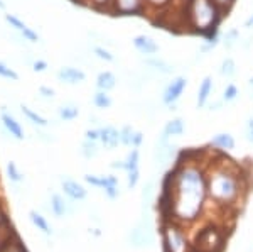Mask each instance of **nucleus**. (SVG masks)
<instances>
[{
	"mask_svg": "<svg viewBox=\"0 0 253 252\" xmlns=\"http://www.w3.org/2000/svg\"><path fill=\"white\" fill-rule=\"evenodd\" d=\"M19 34L22 36V39L27 41V43H39V41H41V36L34 29H31L29 26H27L24 31H20Z\"/></svg>",
	"mask_w": 253,
	"mask_h": 252,
	"instance_id": "obj_42",
	"label": "nucleus"
},
{
	"mask_svg": "<svg viewBox=\"0 0 253 252\" xmlns=\"http://www.w3.org/2000/svg\"><path fill=\"white\" fill-rule=\"evenodd\" d=\"M132 44L133 48L140 52V54H144L145 58H149V56H156L159 51H161V46L156 43V39L150 38V36L147 34H138L135 38L132 39Z\"/></svg>",
	"mask_w": 253,
	"mask_h": 252,
	"instance_id": "obj_10",
	"label": "nucleus"
},
{
	"mask_svg": "<svg viewBox=\"0 0 253 252\" xmlns=\"http://www.w3.org/2000/svg\"><path fill=\"white\" fill-rule=\"evenodd\" d=\"M208 202L206 157L199 151L181 152L167 173L161 208L169 213V220L189 227L203 217Z\"/></svg>",
	"mask_w": 253,
	"mask_h": 252,
	"instance_id": "obj_1",
	"label": "nucleus"
},
{
	"mask_svg": "<svg viewBox=\"0 0 253 252\" xmlns=\"http://www.w3.org/2000/svg\"><path fill=\"white\" fill-rule=\"evenodd\" d=\"M135 129L132 127L130 124L124 125L120 129V141H122V146H126V148H132V142H133V137H135Z\"/></svg>",
	"mask_w": 253,
	"mask_h": 252,
	"instance_id": "obj_31",
	"label": "nucleus"
},
{
	"mask_svg": "<svg viewBox=\"0 0 253 252\" xmlns=\"http://www.w3.org/2000/svg\"><path fill=\"white\" fill-rule=\"evenodd\" d=\"M29 218H31L32 225H34L38 230H41L44 235H52V227H51V223L46 220V217H42V215L38 213L36 210H31Z\"/></svg>",
	"mask_w": 253,
	"mask_h": 252,
	"instance_id": "obj_22",
	"label": "nucleus"
},
{
	"mask_svg": "<svg viewBox=\"0 0 253 252\" xmlns=\"http://www.w3.org/2000/svg\"><path fill=\"white\" fill-rule=\"evenodd\" d=\"M5 22L9 24V26L12 27L14 31H17V32H20V31H24L26 29V22L24 20H20L17 15H14V14H5Z\"/></svg>",
	"mask_w": 253,
	"mask_h": 252,
	"instance_id": "obj_37",
	"label": "nucleus"
},
{
	"mask_svg": "<svg viewBox=\"0 0 253 252\" xmlns=\"http://www.w3.org/2000/svg\"><path fill=\"white\" fill-rule=\"evenodd\" d=\"M142 142H144V134H142L140 131L135 132V137H133V142H132V148H140Z\"/></svg>",
	"mask_w": 253,
	"mask_h": 252,
	"instance_id": "obj_48",
	"label": "nucleus"
},
{
	"mask_svg": "<svg viewBox=\"0 0 253 252\" xmlns=\"http://www.w3.org/2000/svg\"><path fill=\"white\" fill-rule=\"evenodd\" d=\"M128 242L133 247H147L154 242V232L145 220L138 222L128 234Z\"/></svg>",
	"mask_w": 253,
	"mask_h": 252,
	"instance_id": "obj_9",
	"label": "nucleus"
},
{
	"mask_svg": "<svg viewBox=\"0 0 253 252\" xmlns=\"http://www.w3.org/2000/svg\"><path fill=\"white\" fill-rule=\"evenodd\" d=\"M186 132V122L181 119V117H175V119H170L166 122L164 129H162V134H166L167 137H179Z\"/></svg>",
	"mask_w": 253,
	"mask_h": 252,
	"instance_id": "obj_21",
	"label": "nucleus"
},
{
	"mask_svg": "<svg viewBox=\"0 0 253 252\" xmlns=\"http://www.w3.org/2000/svg\"><path fill=\"white\" fill-rule=\"evenodd\" d=\"M214 90V83H213V76H205L198 88V99H196V107L198 108H205L210 103V99L213 95Z\"/></svg>",
	"mask_w": 253,
	"mask_h": 252,
	"instance_id": "obj_16",
	"label": "nucleus"
},
{
	"mask_svg": "<svg viewBox=\"0 0 253 252\" xmlns=\"http://www.w3.org/2000/svg\"><path fill=\"white\" fill-rule=\"evenodd\" d=\"M224 237L219 232V229H201V232H198L193 239V249L199 252H216L223 247Z\"/></svg>",
	"mask_w": 253,
	"mask_h": 252,
	"instance_id": "obj_5",
	"label": "nucleus"
},
{
	"mask_svg": "<svg viewBox=\"0 0 253 252\" xmlns=\"http://www.w3.org/2000/svg\"><path fill=\"white\" fill-rule=\"evenodd\" d=\"M0 122H2L3 129H5V131L9 132L15 141H24L26 134H24L22 125H20V122H17V119H15L12 113L2 110L0 112Z\"/></svg>",
	"mask_w": 253,
	"mask_h": 252,
	"instance_id": "obj_14",
	"label": "nucleus"
},
{
	"mask_svg": "<svg viewBox=\"0 0 253 252\" xmlns=\"http://www.w3.org/2000/svg\"><path fill=\"white\" fill-rule=\"evenodd\" d=\"M248 87H250V88H253V76H252L250 80H248Z\"/></svg>",
	"mask_w": 253,
	"mask_h": 252,
	"instance_id": "obj_55",
	"label": "nucleus"
},
{
	"mask_svg": "<svg viewBox=\"0 0 253 252\" xmlns=\"http://www.w3.org/2000/svg\"><path fill=\"white\" fill-rule=\"evenodd\" d=\"M187 2H189V0H174V3H177V5H184Z\"/></svg>",
	"mask_w": 253,
	"mask_h": 252,
	"instance_id": "obj_52",
	"label": "nucleus"
},
{
	"mask_svg": "<svg viewBox=\"0 0 253 252\" xmlns=\"http://www.w3.org/2000/svg\"><path fill=\"white\" fill-rule=\"evenodd\" d=\"M218 152V159H206L208 200L223 212L238 210L252 186V174L245 171L242 164L230 159L226 152Z\"/></svg>",
	"mask_w": 253,
	"mask_h": 252,
	"instance_id": "obj_2",
	"label": "nucleus"
},
{
	"mask_svg": "<svg viewBox=\"0 0 253 252\" xmlns=\"http://www.w3.org/2000/svg\"><path fill=\"white\" fill-rule=\"evenodd\" d=\"M100 144L108 151H113L122 144L120 141V129L113 127V125H103L100 127Z\"/></svg>",
	"mask_w": 253,
	"mask_h": 252,
	"instance_id": "obj_12",
	"label": "nucleus"
},
{
	"mask_svg": "<svg viewBox=\"0 0 253 252\" xmlns=\"http://www.w3.org/2000/svg\"><path fill=\"white\" fill-rule=\"evenodd\" d=\"M0 10H5V2L3 0H0Z\"/></svg>",
	"mask_w": 253,
	"mask_h": 252,
	"instance_id": "obj_54",
	"label": "nucleus"
},
{
	"mask_svg": "<svg viewBox=\"0 0 253 252\" xmlns=\"http://www.w3.org/2000/svg\"><path fill=\"white\" fill-rule=\"evenodd\" d=\"M211 2L218 7L219 12H221V14L224 15V19H226L228 15H230V12L233 10V7L236 5L238 0H211Z\"/></svg>",
	"mask_w": 253,
	"mask_h": 252,
	"instance_id": "obj_35",
	"label": "nucleus"
},
{
	"mask_svg": "<svg viewBox=\"0 0 253 252\" xmlns=\"http://www.w3.org/2000/svg\"><path fill=\"white\" fill-rule=\"evenodd\" d=\"M5 171H7V178L12 181V183H22L26 180V176H24V173L19 169V166L15 164L14 161H9L5 166Z\"/></svg>",
	"mask_w": 253,
	"mask_h": 252,
	"instance_id": "obj_28",
	"label": "nucleus"
},
{
	"mask_svg": "<svg viewBox=\"0 0 253 252\" xmlns=\"http://www.w3.org/2000/svg\"><path fill=\"white\" fill-rule=\"evenodd\" d=\"M84 181L88 185L95 186V188H108V186H117L120 185L118 183V178L113 176V174H84Z\"/></svg>",
	"mask_w": 253,
	"mask_h": 252,
	"instance_id": "obj_17",
	"label": "nucleus"
},
{
	"mask_svg": "<svg viewBox=\"0 0 253 252\" xmlns=\"http://www.w3.org/2000/svg\"><path fill=\"white\" fill-rule=\"evenodd\" d=\"M7 252H20V251H17V249H10V251H7Z\"/></svg>",
	"mask_w": 253,
	"mask_h": 252,
	"instance_id": "obj_56",
	"label": "nucleus"
},
{
	"mask_svg": "<svg viewBox=\"0 0 253 252\" xmlns=\"http://www.w3.org/2000/svg\"><path fill=\"white\" fill-rule=\"evenodd\" d=\"M118 83V78L115 73L112 71H101L98 73L96 76V90H101V92H112L113 88L117 87Z\"/></svg>",
	"mask_w": 253,
	"mask_h": 252,
	"instance_id": "obj_20",
	"label": "nucleus"
},
{
	"mask_svg": "<svg viewBox=\"0 0 253 252\" xmlns=\"http://www.w3.org/2000/svg\"><path fill=\"white\" fill-rule=\"evenodd\" d=\"M138 162H140V152L137 148H132V151L126 154V157L124 159V171H133L138 169Z\"/></svg>",
	"mask_w": 253,
	"mask_h": 252,
	"instance_id": "obj_27",
	"label": "nucleus"
},
{
	"mask_svg": "<svg viewBox=\"0 0 253 252\" xmlns=\"http://www.w3.org/2000/svg\"><path fill=\"white\" fill-rule=\"evenodd\" d=\"M110 168L120 169V171H124V161H113L112 164H110Z\"/></svg>",
	"mask_w": 253,
	"mask_h": 252,
	"instance_id": "obj_50",
	"label": "nucleus"
},
{
	"mask_svg": "<svg viewBox=\"0 0 253 252\" xmlns=\"http://www.w3.org/2000/svg\"><path fill=\"white\" fill-rule=\"evenodd\" d=\"M84 139L100 142V127H91V129H88V131L84 132Z\"/></svg>",
	"mask_w": 253,
	"mask_h": 252,
	"instance_id": "obj_45",
	"label": "nucleus"
},
{
	"mask_svg": "<svg viewBox=\"0 0 253 252\" xmlns=\"http://www.w3.org/2000/svg\"><path fill=\"white\" fill-rule=\"evenodd\" d=\"M152 195H154V181H149L144 186V192H142V203H144V208L150 205V202H152Z\"/></svg>",
	"mask_w": 253,
	"mask_h": 252,
	"instance_id": "obj_40",
	"label": "nucleus"
},
{
	"mask_svg": "<svg viewBox=\"0 0 253 252\" xmlns=\"http://www.w3.org/2000/svg\"><path fill=\"white\" fill-rule=\"evenodd\" d=\"M247 139L253 144V117L247 120Z\"/></svg>",
	"mask_w": 253,
	"mask_h": 252,
	"instance_id": "obj_47",
	"label": "nucleus"
},
{
	"mask_svg": "<svg viewBox=\"0 0 253 252\" xmlns=\"http://www.w3.org/2000/svg\"><path fill=\"white\" fill-rule=\"evenodd\" d=\"M51 212H52L54 217L63 218V217H68V215H71L73 208L69 206V203L64 200L63 195L52 193L51 195Z\"/></svg>",
	"mask_w": 253,
	"mask_h": 252,
	"instance_id": "obj_18",
	"label": "nucleus"
},
{
	"mask_svg": "<svg viewBox=\"0 0 253 252\" xmlns=\"http://www.w3.org/2000/svg\"><path fill=\"white\" fill-rule=\"evenodd\" d=\"M252 99H253V88H252Z\"/></svg>",
	"mask_w": 253,
	"mask_h": 252,
	"instance_id": "obj_57",
	"label": "nucleus"
},
{
	"mask_svg": "<svg viewBox=\"0 0 253 252\" xmlns=\"http://www.w3.org/2000/svg\"><path fill=\"white\" fill-rule=\"evenodd\" d=\"M144 64L149 70L159 73V75H172L175 68L170 63H167L166 59L157 58V56H149V58L144 59Z\"/></svg>",
	"mask_w": 253,
	"mask_h": 252,
	"instance_id": "obj_19",
	"label": "nucleus"
},
{
	"mask_svg": "<svg viewBox=\"0 0 253 252\" xmlns=\"http://www.w3.org/2000/svg\"><path fill=\"white\" fill-rule=\"evenodd\" d=\"M238 41H240V31L235 29V27H233V29H228L223 34V38H221V43L224 44V48H226V50H231V48H233Z\"/></svg>",
	"mask_w": 253,
	"mask_h": 252,
	"instance_id": "obj_32",
	"label": "nucleus"
},
{
	"mask_svg": "<svg viewBox=\"0 0 253 252\" xmlns=\"http://www.w3.org/2000/svg\"><path fill=\"white\" fill-rule=\"evenodd\" d=\"M219 43H221V38H219V39H213V41H205V43H203L201 46H199L198 54H199V56H205V54H208V52L213 51Z\"/></svg>",
	"mask_w": 253,
	"mask_h": 252,
	"instance_id": "obj_39",
	"label": "nucleus"
},
{
	"mask_svg": "<svg viewBox=\"0 0 253 252\" xmlns=\"http://www.w3.org/2000/svg\"><path fill=\"white\" fill-rule=\"evenodd\" d=\"M100 142H95V141H88L84 139L83 142H81V156L84 157V159H93V157L98 156V152H100Z\"/></svg>",
	"mask_w": 253,
	"mask_h": 252,
	"instance_id": "obj_26",
	"label": "nucleus"
},
{
	"mask_svg": "<svg viewBox=\"0 0 253 252\" xmlns=\"http://www.w3.org/2000/svg\"><path fill=\"white\" fill-rule=\"evenodd\" d=\"M103 193L107 195L110 200H117V198L120 197V188H118V185L117 186H108V188L103 190Z\"/></svg>",
	"mask_w": 253,
	"mask_h": 252,
	"instance_id": "obj_46",
	"label": "nucleus"
},
{
	"mask_svg": "<svg viewBox=\"0 0 253 252\" xmlns=\"http://www.w3.org/2000/svg\"><path fill=\"white\" fill-rule=\"evenodd\" d=\"M49 68L46 59H34L32 61V71L34 73H44Z\"/></svg>",
	"mask_w": 253,
	"mask_h": 252,
	"instance_id": "obj_43",
	"label": "nucleus"
},
{
	"mask_svg": "<svg viewBox=\"0 0 253 252\" xmlns=\"http://www.w3.org/2000/svg\"><path fill=\"white\" fill-rule=\"evenodd\" d=\"M187 34L201 36L205 41L219 39V26L224 15L211 0H189L184 5H177Z\"/></svg>",
	"mask_w": 253,
	"mask_h": 252,
	"instance_id": "obj_3",
	"label": "nucleus"
},
{
	"mask_svg": "<svg viewBox=\"0 0 253 252\" xmlns=\"http://www.w3.org/2000/svg\"><path fill=\"white\" fill-rule=\"evenodd\" d=\"M140 181V169H133V171L126 173V188L133 190Z\"/></svg>",
	"mask_w": 253,
	"mask_h": 252,
	"instance_id": "obj_41",
	"label": "nucleus"
},
{
	"mask_svg": "<svg viewBox=\"0 0 253 252\" xmlns=\"http://www.w3.org/2000/svg\"><path fill=\"white\" fill-rule=\"evenodd\" d=\"M38 93H39V97H42V99H47V100H52V99H54V95H56L54 88L46 87V85H42V87H39Z\"/></svg>",
	"mask_w": 253,
	"mask_h": 252,
	"instance_id": "obj_44",
	"label": "nucleus"
},
{
	"mask_svg": "<svg viewBox=\"0 0 253 252\" xmlns=\"http://www.w3.org/2000/svg\"><path fill=\"white\" fill-rule=\"evenodd\" d=\"M219 75L224 76V78H231V76L236 75V63L233 58H224L219 64Z\"/></svg>",
	"mask_w": 253,
	"mask_h": 252,
	"instance_id": "obj_29",
	"label": "nucleus"
},
{
	"mask_svg": "<svg viewBox=\"0 0 253 252\" xmlns=\"http://www.w3.org/2000/svg\"><path fill=\"white\" fill-rule=\"evenodd\" d=\"M20 112H22V115H26L29 122H32L34 125H38V127H47L49 125V120L44 119L42 115H39L36 110H32L31 107H27V105H20Z\"/></svg>",
	"mask_w": 253,
	"mask_h": 252,
	"instance_id": "obj_25",
	"label": "nucleus"
},
{
	"mask_svg": "<svg viewBox=\"0 0 253 252\" xmlns=\"http://www.w3.org/2000/svg\"><path fill=\"white\" fill-rule=\"evenodd\" d=\"M245 27H247V29H252V27H253V14L247 20H245Z\"/></svg>",
	"mask_w": 253,
	"mask_h": 252,
	"instance_id": "obj_51",
	"label": "nucleus"
},
{
	"mask_svg": "<svg viewBox=\"0 0 253 252\" xmlns=\"http://www.w3.org/2000/svg\"><path fill=\"white\" fill-rule=\"evenodd\" d=\"M61 188H63L64 197H68L69 200L73 202H83L84 198L88 197V192L81 183L75 181V180H63L61 181Z\"/></svg>",
	"mask_w": 253,
	"mask_h": 252,
	"instance_id": "obj_13",
	"label": "nucleus"
},
{
	"mask_svg": "<svg viewBox=\"0 0 253 252\" xmlns=\"http://www.w3.org/2000/svg\"><path fill=\"white\" fill-rule=\"evenodd\" d=\"M91 103L95 105L96 108H100V110H107V108H110L113 105V100H112V97L108 95V92L96 90L91 97Z\"/></svg>",
	"mask_w": 253,
	"mask_h": 252,
	"instance_id": "obj_24",
	"label": "nucleus"
},
{
	"mask_svg": "<svg viewBox=\"0 0 253 252\" xmlns=\"http://www.w3.org/2000/svg\"><path fill=\"white\" fill-rule=\"evenodd\" d=\"M113 0H84V5L89 7V9L96 10V12H105V14H110V7H112Z\"/></svg>",
	"mask_w": 253,
	"mask_h": 252,
	"instance_id": "obj_30",
	"label": "nucleus"
},
{
	"mask_svg": "<svg viewBox=\"0 0 253 252\" xmlns=\"http://www.w3.org/2000/svg\"><path fill=\"white\" fill-rule=\"evenodd\" d=\"M58 115L63 122H73L80 117V107L75 103H64L58 108Z\"/></svg>",
	"mask_w": 253,
	"mask_h": 252,
	"instance_id": "obj_23",
	"label": "nucleus"
},
{
	"mask_svg": "<svg viewBox=\"0 0 253 252\" xmlns=\"http://www.w3.org/2000/svg\"><path fill=\"white\" fill-rule=\"evenodd\" d=\"M238 95H240V90H238V87H236L235 83H228L226 87H224V90H223V101L224 103H230V101H235L236 99H238Z\"/></svg>",
	"mask_w": 253,
	"mask_h": 252,
	"instance_id": "obj_34",
	"label": "nucleus"
},
{
	"mask_svg": "<svg viewBox=\"0 0 253 252\" xmlns=\"http://www.w3.org/2000/svg\"><path fill=\"white\" fill-rule=\"evenodd\" d=\"M223 105H224V101H223V99L221 100H216V101H213V103H208L206 107H208V110H221L223 108Z\"/></svg>",
	"mask_w": 253,
	"mask_h": 252,
	"instance_id": "obj_49",
	"label": "nucleus"
},
{
	"mask_svg": "<svg viewBox=\"0 0 253 252\" xmlns=\"http://www.w3.org/2000/svg\"><path fill=\"white\" fill-rule=\"evenodd\" d=\"M210 146L211 149H214V151H219V152H230L235 149L236 146V141L235 137L231 136L230 132H218L213 139L210 141Z\"/></svg>",
	"mask_w": 253,
	"mask_h": 252,
	"instance_id": "obj_15",
	"label": "nucleus"
},
{
	"mask_svg": "<svg viewBox=\"0 0 253 252\" xmlns=\"http://www.w3.org/2000/svg\"><path fill=\"white\" fill-rule=\"evenodd\" d=\"M56 78L64 85H80L86 80V73L76 66H63L56 73Z\"/></svg>",
	"mask_w": 253,
	"mask_h": 252,
	"instance_id": "obj_11",
	"label": "nucleus"
},
{
	"mask_svg": "<svg viewBox=\"0 0 253 252\" xmlns=\"http://www.w3.org/2000/svg\"><path fill=\"white\" fill-rule=\"evenodd\" d=\"M149 12H162L169 7H172L174 0H145Z\"/></svg>",
	"mask_w": 253,
	"mask_h": 252,
	"instance_id": "obj_33",
	"label": "nucleus"
},
{
	"mask_svg": "<svg viewBox=\"0 0 253 252\" xmlns=\"http://www.w3.org/2000/svg\"><path fill=\"white\" fill-rule=\"evenodd\" d=\"M73 3H80V5H84V0H71Z\"/></svg>",
	"mask_w": 253,
	"mask_h": 252,
	"instance_id": "obj_53",
	"label": "nucleus"
},
{
	"mask_svg": "<svg viewBox=\"0 0 253 252\" xmlns=\"http://www.w3.org/2000/svg\"><path fill=\"white\" fill-rule=\"evenodd\" d=\"M0 78L17 81L19 80V75H17V71H15V70H12V68L7 66L5 63H2V61H0Z\"/></svg>",
	"mask_w": 253,
	"mask_h": 252,
	"instance_id": "obj_38",
	"label": "nucleus"
},
{
	"mask_svg": "<svg viewBox=\"0 0 253 252\" xmlns=\"http://www.w3.org/2000/svg\"><path fill=\"white\" fill-rule=\"evenodd\" d=\"M91 51L98 59L105 61V63H113V61H115V56H113L105 46H93Z\"/></svg>",
	"mask_w": 253,
	"mask_h": 252,
	"instance_id": "obj_36",
	"label": "nucleus"
},
{
	"mask_svg": "<svg viewBox=\"0 0 253 252\" xmlns=\"http://www.w3.org/2000/svg\"><path fill=\"white\" fill-rule=\"evenodd\" d=\"M179 149L174 144L170 137H167L166 134H161V137L156 141V148H154V162L157 166H166L170 164L177 159Z\"/></svg>",
	"mask_w": 253,
	"mask_h": 252,
	"instance_id": "obj_7",
	"label": "nucleus"
},
{
	"mask_svg": "<svg viewBox=\"0 0 253 252\" xmlns=\"http://www.w3.org/2000/svg\"><path fill=\"white\" fill-rule=\"evenodd\" d=\"M162 246L164 252H193V239L189 237L187 227L167 220L162 225Z\"/></svg>",
	"mask_w": 253,
	"mask_h": 252,
	"instance_id": "obj_4",
	"label": "nucleus"
},
{
	"mask_svg": "<svg viewBox=\"0 0 253 252\" xmlns=\"http://www.w3.org/2000/svg\"><path fill=\"white\" fill-rule=\"evenodd\" d=\"M110 14L117 17H145L149 7L145 0H113Z\"/></svg>",
	"mask_w": 253,
	"mask_h": 252,
	"instance_id": "obj_6",
	"label": "nucleus"
},
{
	"mask_svg": "<svg viewBox=\"0 0 253 252\" xmlns=\"http://www.w3.org/2000/svg\"><path fill=\"white\" fill-rule=\"evenodd\" d=\"M187 88V78L186 76H175L172 78V81H169V83L166 85L164 92H162V103L166 105V107H170V105H175L179 101V99L182 97V93Z\"/></svg>",
	"mask_w": 253,
	"mask_h": 252,
	"instance_id": "obj_8",
	"label": "nucleus"
}]
</instances>
